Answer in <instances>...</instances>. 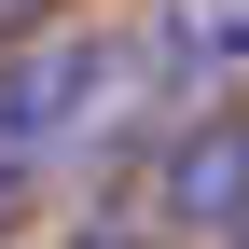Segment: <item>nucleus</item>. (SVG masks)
Wrapping results in <instances>:
<instances>
[{
  "label": "nucleus",
  "mask_w": 249,
  "mask_h": 249,
  "mask_svg": "<svg viewBox=\"0 0 249 249\" xmlns=\"http://www.w3.org/2000/svg\"><path fill=\"white\" fill-rule=\"evenodd\" d=\"M124 83H139V55H124L111 28H14V42H0V180L55 166Z\"/></svg>",
  "instance_id": "nucleus-1"
},
{
  "label": "nucleus",
  "mask_w": 249,
  "mask_h": 249,
  "mask_svg": "<svg viewBox=\"0 0 249 249\" xmlns=\"http://www.w3.org/2000/svg\"><path fill=\"white\" fill-rule=\"evenodd\" d=\"M152 208H166L180 235H249V97L166 124V152H152Z\"/></svg>",
  "instance_id": "nucleus-2"
},
{
  "label": "nucleus",
  "mask_w": 249,
  "mask_h": 249,
  "mask_svg": "<svg viewBox=\"0 0 249 249\" xmlns=\"http://www.w3.org/2000/svg\"><path fill=\"white\" fill-rule=\"evenodd\" d=\"M180 70H249V0H180Z\"/></svg>",
  "instance_id": "nucleus-3"
},
{
  "label": "nucleus",
  "mask_w": 249,
  "mask_h": 249,
  "mask_svg": "<svg viewBox=\"0 0 249 249\" xmlns=\"http://www.w3.org/2000/svg\"><path fill=\"white\" fill-rule=\"evenodd\" d=\"M28 14H55V0H0V42H14V28H28Z\"/></svg>",
  "instance_id": "nucleus-4"
},
{
  "label": "nucleus",
  "mask_w": 249,
  "mask_h": 249,
  "mask_svg": "<svg viewBox=\"0 0 249 249\" xmlns=\"http://www.w3.org/2000/svg\"><path fill=\"white\" fill-rule=\"evenodd\" d=\"M0 235H14V180H0Z\"/></svg>",
  "instance_id": "nucleus-5"
},
{
  "label": "nucleus",
  "mask_w": 249,
  "mask_h": 249,
  "mask_svg": "<svg viewBox=\"0 0 249 249\" xmlns=\"http://www.w3.org/2000/svg\"><path fill=\"white\" fill-rule=\"evenodd\" d=\"M83 249H139V235H83Z\"/></svg>",
  "instance_id": "nucleus-6"
},
{
  "label": "nucleus",
  "mask_w": 249,
  "mask_h": 249,
  "mask_svg": "<svg viewBox=\"0 0 249 249\" xmlns=\"http://www.w3.org/2000/svg\"><path fill=\"white\" fill-rule=\"evenodd\" d=\"M235 249H249V235H235Z\"/></svg>",
  "instance_id": "nucleus-7"
}]
</instances>
